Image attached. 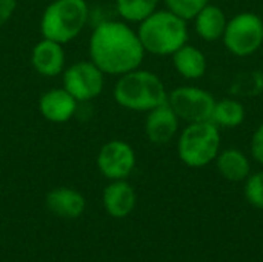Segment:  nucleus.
<instances>
[{
	"mask_svg": "<svg viewBox=\"0 0 263 262\" xmlns=\"http://www.w3.org/2000/svg\"><path fill=\"white\" fill-rule=\"evenodd\" d=\"M145 49L137 31L123 20L100 22L89 37V60L106 76H122L140 68Z\"/></svg>",
	"mask_w": 263,
	"mask_h": 262,
	"instance_id": "obj_1",
	"label": "nucleus"
},
{
	"mask_svg": "<svg viewBox=\"0 0 263 262\" xmlns=\"http://www.w3.org/2000/svg\"><path fill=\"white\" fill-rule=\"evenodd\" d=\"M136 31L145 53L157 57H171L190 39L188 22L168 9L154 11L139 23Z\"/></svg>",
	"mask_w": 263,
	"mask_h": 262,
	"instance_id": "obj_2",
	"label": "nucleus"
},
{
	"mask_svg": "<svg viewBox=\"0 0 263 262\" xmlns=\"http://www.w3.org/2000/svg\"><path fill=\"white\" fill-rule=\"evenodd\" d=\"M112 94L117 105L139 113H148L168 99L163 80L156 73L142 68L119 76Z\"/></svg>",
	"mask_w": 263,
	"mask_h": 262,
	"instance_id": "obj_3",
	"label": "nucleus"
},
{
	"mask_svg": "<svg viewBox=\"0 0 263 262\" xmlns=\"http://www.w3.org/2000/svg\"><path fill=\"white\" fill-rule=\"evenodd\" d=\"M222 130L211 120L186 124L177 134V156L190 168L214 164L222 150Z\"/></svg>",
	"mask_w": 263,
	"mask_h": 262,
	"instance_id": "obj_4",
	"label": "nucleus"
},
{
	"mask_svg": "<svg viewBox=\"0 0 263 262\" xmlns=\"http://www.w3.org/2000/svg\"><path fill=\"white\" fill-rule=\"evenodd\" d=\"M88 19L89 6L86 0H54L42 14V37L62 45L69 43L85 29Z\"/></svg>",
	"mask_w": 263,
	"mask_h": 262,
	"instance_id": "obj_5",
	"label": "nucleus"
},
{
	"mask_svg": "<svg viewBox=\"0 0 263 262\" xmlns=\"http://www.w3.org/2000/svg\"><path fill=\"white\" fill-rule=\"evenodd\" d=\"M227 51L239 59L254 56L263 46V17L253 11H240L228 19L222 36Z\"/></svg>",
	"mask_w": 263,
	"mask_h": 262,
	"instance_id": "obj_6",
	"label": "nucleus"
},
{
	"mask_svg": "<svg viewBox=\"0 0 263 262\" xmlns=\"http://www.w3.org/2000/svg\"><path fill=\"white\" fill-rule=\"evenodd\" d=\"M216 97L208 90L197 85H182L168 91L166 103L177 114L180 122L196 124L211 120Z\"/></svg>",
	"mask_w": 263,
	"mask_h": 262,
	"instance_id": "obj_7",
	"label": "nucleus"
},
{
	"mask_svg": "<svg viewBox=\"0 0 263 262\" xmlns=\"http://www.w3.org/2000/svg\"><path fill=\"white\" fill-rule=\"evenodd\" d=\"M103 86L105 74L91 60H79L63 69V88L79 103L99 97Z\"/></svg>",
	"mask_w": 263,
	"mask_h": 262,
	"instance_id": "obj_8",
	"label": "nucleus"
},
{
	"mask_svg": "<svg viewBox=\"0 0 263 262\" xmlns=\"http://www.w3.org/2000/svg\"><path fill=\"white\" fill-rule=\"evenodd\" d=\"M137 156L134 148L120 139H114L102 145L97 154V168L109 181L128 179L134 171Z\"/></svg>",
	"mask_w": 263,
	"mask_h": 262,
	"instance_id": "obj_9",
	"label": "nucleus"
},
{
	"mask_svg": "<svg viewBox=\"0 0 263 262\" xmlns=\"http://www.w3.org/2000/svg\"><path fill=\"white\" fill-rule=\"evenodd\" d=\"M180 119L173 108L165 102L154 110L146 113L145 119V136L154 145H165L174 141L180 131Z\"/></svg>",
	"mask_w": 263,
	"mask_h": 262,
	"instance_id": "obj_10",
	"label": "nucleus"
},
{
	"mask_svg": "<svg viewBox=\"0 0 263 262\" xmlns=\"http://www.w3.org/2000/svg\"><path fill=\"white\" fill-rule=\"evenodd\" d=\"M65 51L63 45L49 39L37 42L31 51V65L34 71L43 77H55L65 69Z\"/></svg>",
	"mask_w": 263,
	"mask_h": 262,
	"instance_id": "obj_11",
	"label": "nucleus"
},
{
	"mask_svg": "<svg viewBox=\"0 0 263 262\" xmlns=\"http://www.w3.org/2000/svg\"><path fill=\"white\" fill-rule=\"evenodd\" d=\"M79 102L62 86L42 94L39 100L40 114L52 124H65L77 113Z\"/></svg>",
	"mask_w": 263,
	"mask_h": 262,
	"instance_id": "obj_12",
	"label": "nucleus"
},
{
	"mask_svg": "<svg viewBox=\"0 0 263 262\" xmlns=\"http://www.w3.org/2000/svg\"><path fill=\"white\" fill-rule=\"evenodd\" d=\"M103 207L105 212L116 219L129 216L137 204V195L133 185L126 179L111 181L103 190Z\"/></svg>",
	"mask_w": 263,
	"mask_h": 262,
	"instance_id": "obj_13",
	"label": "nucleus"
},
{
	"mask_svg": "<svg viewBox=\"0 0 263 262\" xmlns=\"http://www.w3.org/2000/svg\"><path fill=\"white\" fill-rule=\"evenodd\" d=\"M46 207L48 210L63 219H77L86 210L85 196L71 187H57L52 188L46 195Z\"/></svg>",
	"mask_w": 263,
	"mask_h": 262,
	"instance_id": "obj_14",
	"label": "nucleus"
},
{
	"mask_svg": "<svg viewBox=\"0 0 263 262\" xmlns=\"http://www.w3.org/2000/svg\"><path fill=\"white\" fill-rule=\"evenodd\" d=\"M191 22L194 23V32L197 37L206 43H213L222 40L228 17L219 5L208 2Z\"/></svg>",
	"mask_w": 263,
	"mask_h": 262,
	"instance_id": "obj_15",
	"label": "nucleus"
},
{
	"mask_svg": "<svg viewBox=\"0 0 263 262\" xmlns=\"http://www.w3.org/2000/svg\"><path fill=\"white\" fill-rule=\"evenodd\" d=\"M173 66L179 76H182L186 80H200L208 69V60L205 53L191 43H185L180 46L173 56Z\"/></svg>",
	"mask_w": 263,
	"mask_h": 262,
	"instance_id": "obj_16",
	"label": "nucleus"
},
{
	"mask_svg": "<svg viewBox=\"0 0 263 262\" xmlns=\"http://www.w3.org/2000/svg\"><path fill=\"white\" fill-rule=\"evenodd\" d=\"M214 164L219 174L230 182H245L253 173L251 158L236 147L222 148Z\"/></svg>",
	"mask_w": 263,
	"mask_h": 262,
	"instance_id": "obj_17",
	"label": "nucleus"
},
{
	"mask_svg": "<svg viewBox=\"0 0 263 262\" xmlns=\"http://www.w3.org/2000/svg\"><path fill=\"white\" fill-rule=\"evenodd\" d=\"M245 119H247V108L242 99L228 96L216 100L211 114V122L217 125L220 130H236L245 122Z\"/></svg>",
	"mask_w": 263,
	"mask_h": 262,
	"instance_id": "obj_18",
	"label": "nucleus"
},
{
	"mask_svg": "<svg viewBox=\"0 0 263 262\" xmlns=\"http://www.w3.org/2000/svg\"><path fill=\"white\" fill-rule=\"evenodd\" d=\"M162 0H116V11L126 23H140L159 9Z\"/></svg>",
	"mask_w": 263,
	"mask_h": 262,
	"instance_id": "obj_19",
	"label": "nucleus"
},
{
	"mask_svg": "<svg viewBox=\"0 0 263 262\" xmlns=\"http://www.w3.org/2000/svg\"><path fill=\"white\" fill-rule=\"evenodd\" d=\"M263 93V71L251 69L240 73L231 82V96L237 99L256 97Z\"/></svg>",
	"mask_w": 263,
	"mask_h": 262,
	"instance_id": "obj_20",
	"label": "nucleus"
},
{
	"mask_svg": "<svg viewBox=\"0 0 263 262\" xmlns=\"http://www.w3.org/2000/svg\"><path fill=\"white\" fill-rule=\"evenodd\" d=\"M165 5V9L171 11L177 17L190 22L193 20L199 11L210 2V0H162Z\"/></svg>",
	"mask_w": 263,
	"mask_h": 262,
	"instance_id": "obj_21",
	"label": "nucleus"
},
{
	"mask_svg": "<svg viewBox=\"0 0 263 262\" xmlns=\"http://www.w3.org/2000/svg\"><path fill=\"white\" fill-rule=\"evenodd\" d=\"M243 195L245 199L250 205L254 208L263 210V168L259 171L251 173L243 187Z\"/></svg>",
	"mask_w": 263,
	"mask_h": 262,
	"instance_id": "obj_22",
	"label": "nucleus"
},
{
	"mask_svg": "<svg viewBox=\"0 0 263 262\" xmlns=\"http://www.w3.org/2000/svg\"><path fill=\"white\" fill-rule=\"evenodd\" d=\"M250 153L254 162L263 167V122L257 125L254 130L251 141H250Z\"/></svg>",
	"mask_w": 263,
	"mask_h": 262,
	"instance_id": "obj_23",
	"label": "nucleus"
},
{
	"mask_svg": "<svg viewBox=\"0 0 263 262\" xmlns=\"http://www.w3.org/2000/svg\"><path fill=\"white\" fill-rule=\"evenodd\" d=\"M17 8V0H0V28L6 25L14 15Z\"/></svg>",
	"mask_w": 263,
	"mask_h": 262,
	"instance_id": "obj_24",
	"label": "nucleus"
}]
</instances>
